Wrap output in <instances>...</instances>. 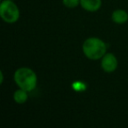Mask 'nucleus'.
I'll list each match as a JSON object with an SVG mask.
<instances>
[{"label":"nucleus","mask_w":128,"mask_h":128,"mask_svg":"<svg viewBox=\"0 0 128 128\" xmlns=\"http://www.w3.org/2000/svg\"><path fill=\"white\" fill-rule=\"evenodd\" d=\"M82 53L89 60H101L107 52V45L103 40L96 37L88 38L82 44Z\"/></svg>","instance_id":"obj_1"},{"label":"nucleus","mask_w":128,"mask_h":128,"mask_svg":"<svg viewBox=\"0 0 128 128\" xmlns=\"http://www.w3.org/2000/svg\"><path fill=\"white\" fill-rule=\"evenodd\" d=\"M14 82L18 85L20 89L25 90L31 92L37 86L38 77L36 73L30 68L22 67L15 71Z\"/></svg>","instance_id":"obj_2"},{"label":"nucleus","mask_w":128,"mask_h":128,"mask_svg":"<svg viewBox=\"0 0 128 128\" xmlns=\"http://www.w3.org/2000/svg\"><path fill=\"white\" fill-rule=\"evenodd\" d=\"M0 17L7 24H14L20 20V12L12 0H3L0 4Z\"/></svg>","instance_id":"obj_3"},{"label":"nucleus","mask_w":128,"mask_h":128,"mask_svg":"<svg viewBox=\"0 0 128 128\" xmlns=\"http://www.w3.org/2000/svg\"><path fill=\"white\" fill-rule=\"evenodd\" d=\"M118 62L113 54L106 53L101 59V68L106 73H112L118 68Z\"/></svg>","instance_id":"obj_4"},{"label":"nucleus","mask_w":128,"mask_h":128,"mask_svg":"<svg viewBox=\"0 0 128 128\" xmlns=\"http://www.w3.org/2000/svg\"><path fill=\"white\" fill-rule=\"evenodd\" d=\"M80 6L90 12H98L102 6V0H80Z\"/></svg>","instance_id":"obj_5"},{"label":"nucleus","mask_w":128,"mask_h":128,"mask_svg":"<svg viewBox=\"0 0 128 128\" xmlns=\"http://www.w3.org/2000/svg\"><path fill=\"white\" fill-rule=\"evenodd\" d=\"M112 20L115 24L124 25L128 21V13L123 9H117L112 12Z\"/></svg>","instance_id":"obj_6"},{"label":"nucleus","mask_w":128,"mask_h":128,"mask_svg":"<svg viewBox=\"0 0 128 128\" xmlns=\"http://www.w3.org/2000/svg\"><path fill=\"white\" fill-rule=\"evenodd\" d=\"M13 100L18 104H23L28 100V91L18 89L13 94Z\"/></svg>","instance_id":"obj_7"},{"label":"nucleus","mask_w":128,"mask_h":128,"mask_svg":"<svg viewBox=\"0 0 128 128\" xmlns=\"http://www.w3.org/2000/svg\"><path fill=\"white\" fill-rule=\"evenodd\" d=\"M62 4L67 8L73 9L80 4V0H62Z\"/></svg>","instance_id":"obj_8"},{"label":"nucleus","mask_w":128,"mask_h":128,"mask_svg":"<svg viewBox=\"0 0 128 128\" xmlns=\"http://www.w3.org/2000/svg\"><path fill=\"white\" fill-rule=\"evenodd\" d=\"M72 88L76 92H82L86 90V85L82 82H75L72 84Z\"/></svg>","instance_id":"obj_9"},{"label":"nucleus","mask_w":128,"mask_h":128,"mask_svg":"<svg viewBox=\"0 0 128 128\" xmlns=\"http://www.w3.org/2000/svg\"><path fill=\"white\" fill-rule=\"evenodd\" d=\"M4 72L3 71H0V84H3V82H4Z\"/></svg>","instance_id":"obj_10"},{"label":"nucleus","mask_w":128,"mask_h":128,"mask_svg":"<svg viewBox=\"0 0 128 128\" xmlns=\"http://www.w3.org/2000/svg\"><path fill=\"white\" fill-rule=\"evenodd\" d=\"M12 1H14V0H12Z\"/></svg>","instance_id":"obj_11"}]
</instances>
